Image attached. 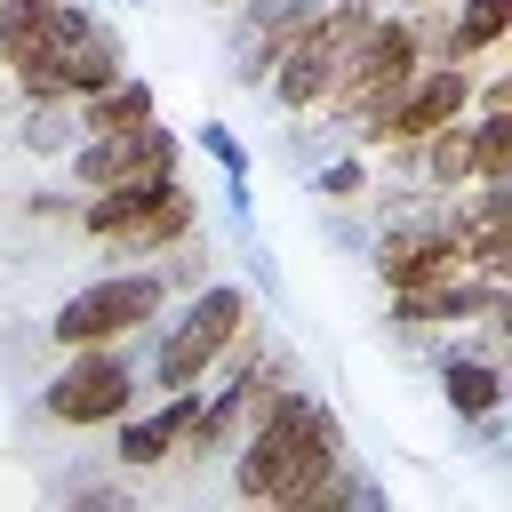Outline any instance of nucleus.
<instances>
[{"label": "nucleus", "instance_id": "nucleus-1", "mask_svg": "<svg viewBox=\"0 0 512 512\" xmlns=\"http://www.w3.org/2000/svg\"><path fill=\"white\" fill-rule=\"evenodd\" d=\"M232 496L264 512H336L376 504L368 480L344 472V424L320 392L288 384V368H248V432L232 448Z\"/></svg>", "mask_w": 512, "mask_h": 512}, {"label": "nucleus", "instance_id": "nucleus-2", "mask_svg": "<svg viewBox=\"0 0 512 512\" xmlns=\"http://www.w3.org/2000/svg\"><path fill=\"white\" fill-rule=\"evenodd\" d=\"M368 16H376V0H320V8L288 32L280 64L264 72L272 104H280V112H320L328 88H336V72H344V56H352V40L368 32Z\"/></svg>", "mask_w": 512, "mask_h": 512}, {"label": "nucleus", "instance_id": "nucleus-3", "mask_svg": "<svg viewBox=\"0 0 512 512\" xmlns=\"http://www.w3.org/2000/svg\"><path fill=\"white\" fill-rule=\"evenodd\" d=\"M168 312V272L144 256V264H120V272H104V280H88V288H72L64 304H56V320H48V336L72 352V344H128L144 320H160Z\"/></svg>", "mask_w": 512, "mask_h": 512}, {"label": "nucleus", "instance_id": "nucleus-4", "mask_svg": "<svg viewBox=\"0 0 512 512\" xmlns=\"http://www.w3.org/2000/svg\"><path fill=\"white\" fill-rule=\"evenodd\" d=\"M248 320H256V304H248V288H240V280H208V288H192V296H184V312L168 320L160 352H152V392L208 384L216 352H224Z\"/></svg>", "mask_w": 512, "mask_h": 512}, {"label": "nucleus", "instance_id": "nucleus-5", "mask_svg": "<svg viewBox=\"0 0 512 512\" xmlns=\"http://www.w3.org/2000/svg\"><path fill=\"white\" fill-rule=\"evenodd\" d=\"M136 360L120 352V344H72L64 352V368H56V384L40 392V408H48V424H64V432H112L128 408H136Z\"/></svg>", "mask_w": 512, "mask_h": 512}, {"label": "nucleus", "instance_id": "nucleus-6", "mask_svg": "<svg viewBox=\"0 0 512 512\" xmlns=\"http://www.w3.org/2000/svg\"><path fill=\"white\" fill-rule=\"evenodd\" d=\"M416 64H424V32H416V16H368V32L352 40V56H344V72H336V88H328L320 112H336V120H368V112L392 104V88H400Z\"/></svg>", "mask_w": 512, "mask_h": 512}, {"label": "nucleus", "instance_id": "nucleus-7", "mask_svg": "<svg viewBox=\"0 0 512 512\" xmlns=\"http://www.w3.org/2000/svg\"><path fill=\"white\" fill-rule=\"evenodd\" d=\"M184 168V136L144 120V128H120V136H80L64 152V184L72 192H104V184H128V176H176Z\"/></svg>", "mask_w": 512, "mask_h": 512}, {"label": "nucleus", "instance_id": "nucleus-8", "mask_svg": "<svg viewBox=\"0 0 512 512\" xmlns=\"http://www.w3.org/2000/svg\"><path fill=\"white\" fill-rule=\"evenodd\" d=\"M120 72H128V48H120L112 24H96V32H80V40L40 48V56L16 64L8 80H16V96H64V104H80V96H96V88L120 80Z\"/></svg>", "mask_w": 512, "mask_h": 512}, {"label": "nucleus", "instance_id": "nucleus-9", "mask_svg": "<svg viewBox=\"0 0 512 512\" xmlns=\"http://www.w3.org/2000/svg\"><path fill=\"white\" fill-rule=\"evenodd\" d=\"M448 272H464V248H456L448 216H408V224H384V240H376V280H384V296L440 288Z\"/></svg>", "mask_w": 512, "mask_h": 512}, {"label": "nucleus", "instance_id": "nucleus-10", "mask_svg": "<svg viewBox=\"0 0 512 512\" xmlns=\"http://www.w3.org/2000/svg\"><path fill=\"white\" fill-rule=\"evenodd\" d=\"M104 16L88 8V0H0V72H16V64H32L40 48H56V40H80V32H96Z\"/></svg>", "mask_w": 512, "mask_h": 512}, {"label": "nucleus", "instance_id": "nucleus-11", "mask_svg": "<svg viewBox=\"0 0 512 512\" xmlns=\"http://www.w3.org/2000/svg\"><path fill=\"white\" fill-rule=\"evenodd\" d=\"M192 232H200V200H192L184 184H168V192H160V200H152V208H144L128 232H112L104 248H112V256H128V264H144V256H168V248H184Z\"/></svg>", "mask_w": 512, "mask_h": 512}, {"label": "nucleus", "instance_id": "nucleus-12", "mask_svg": "<svg viewBox=\"0 0 512 512\" xmlns=\"http://www.w3.org/2000/svg\"><path fill=\"white\" fill-rule=\"evenodd\" d=\"M504 32H512V0H464L456 24H440V40H432L424 56H440V64H480V56L504 48Z\"/></svg>", "mask_w": 512, "mask_h": 512}, {"label": "nucleus", "instance_id": "nucleus-13", "mask_svg": "<svg viewBox=\"0 0 512 512\" xmlns=\"http://www.w3.org/2000/svg\"><path fill=\"white\" fill-rule=\"evenodd\" d=\"M72 112H80V136H120V128H144V120H160V96H152V80L120 72V80H104L96 96H80Z\"/></svg>", "mask_w": 512, "mask_h": 512}, {"label": "nucleus", "instance_id": "nucleus-14", "mask_svg": "<svg viewBox=\"0 0 512 512\" xmlns=\"http://www.w3.org/2000/svg\"><path fill=\"white\" fill-rule=\"evenodd\" d=\"M440 400H448L464 424H480V416L504 408V368L480 360V352H448V360H440Z\"/></svg>", "mask_w": 512, "mask_h": 512}, {"label": "nucleus", "instance_id": "nucleus-15", "mask_svg": "<svg viewBox=\"0 0 512 512\" xmlns=\"http://www.w3.org/2000/svg\"><path fill=\"white\" fill-rule=\"evenodd\" d=\"M472 184H512V104H472Z\"/></svg>", "mask_w": 512, "mask_h": 512}, {"label": "nucleus", "instance_id": "nucleus-16", "mask_svg": "<svg viewBox=\"0 0 512 512\" xmlns=\"http://www.w3.org/2000/svg\"><path fill=\"white\" fill-rule=\"evenodd\" d=\"M24 152H72L80 144V112L64 96H24V128H16Z\"/></svg>", "mask_w": 512, "mask_h": 512}, {"label": "nucleus", "instance_id": "nucleus-17", "mask_svg": "<svg viewBox=\"0 0 512 512\" xmlns=\"http://www.w3.org/2000/svg\"><path fill=\"white\" fill-rule=\"evenodd\" d=\"M192 144H200V152L224 168V192H232V208L248 216V144H240L224 120H200V128H192Z\"/></svg>", "mask_w": 512, "mask_h": 512}, {"label": "nucleus", "instance_id": "nucleus-18", "mask_svg": "<svg viewBox=\"0 0 512 512\" xmlns=\"http://www.w3.org/2000/svg\"><path fill=\"white\" fill-rule=\"evenodd\" d=\"M312 192H320V200H360V192H368V160H360V152L328 160V168L312 176Z\"/></svg>", "mask_w": 512, "mask_h": 512}, {"label": "nucleus", "instance_id": "nucleus-19", "mask_svg": "<svg viewBox=\"0 0 512 512\" xmlns=\"http://www.w3.org/2000/svg\"><path fill=\"white\" fill-rule=\"evenodd\" d=\"M208 8H248V0H208Z\"/></svg>", "mask_w": 512, "mask_h": 512}, {"label": "nucleus", "instance_id": "nucleus-20", "mask_svg": "<svg viewBox=\"0 0 512 512\" xmlns=\"http://www.w3.org/2000/svg\"><path fill=\"white\" fill-rule=\"evenodd\" d=\"M408 8H440V0H408Z\"/></svg>", "mask_w": 512, "mask_h": 512}, {"label": "nucleus", "instance_id": "nucleus-21", "mask_svg": "<svg viewBox=\"0 0 512 512\" xmlns=\"http://www.w3.org/2000/svg\"><path fill=\"white\" fill-rule=\"evenodd\" d=\"M120 8H136V0H120Z\"/></svg>", "mask_w": 512, "mask_h": 512}]
</instances>
